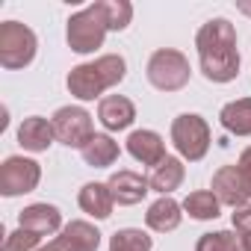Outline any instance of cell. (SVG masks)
<instances>
[{"instance_id":"6da1fadb","label":"cell","mask_w":251,"mask_h":251,"mask_svg":"<svg viewBox=\"0 0 251 251\" xmlns=\"http://www.w3.org/2000/svg\"><path fill=\"white\" fill-rule=\"evenodd\" d=\"M198 65L210 83H230L239 74V48H236V27L227 18H210L201 24L195 36Z\"/></svg>"},{"instance_id":"7a4b0ae2","label":"cell","mask_w":251,"mask_h":251,"mask_svg":"<svg viewBox=\"0 0 251 251\" xmlns=\"http://www.w3.org/2000/svg\"><path fill=\"white\" fill-rule=\"evenodd\" d=\"M124 77H127V62H124L121 53H103L98 56L95 62H83V65H74L68 71V92L77 98V100H95L100 98L106 89L118 86Z\"/></svg>"},{"instance_id":"3957f363","label":"cell","mask_w":251,"mask_h":251,"mask_svg":"<svg viewBox=\"0 0 251 251\" xmlns=\"http://www.w3.org/2000/svg\"><path fill=\"white\" fill-rule=\"evenodd\" d=\"M210 142H213L210 124L198 112H180L172 121V145L177 148L180 160H189V163L204 160L210 151Z\"/></svg>"},{"instance_id":"277c9868","label":"cell","mask_w":251,"mask_h":251,"mask_svg":"<svg viewBox=\"0 0 251 251\" xmlns=\"http://www.w3.org/2000/svg\"><path fill=\"white\" fill-rule=\"evenodd\" d=\"M36 50H39V39L27 24L21 21L0 24V65L6 71L27 68L36 59Z\"/></svg>"},{"instance_id":"5b68a950","label":"cell","mask_w":251,"mask_h":251,"mask_svg":"<svg viewBox=\"0 0 251 251\" xmlns=\"http://www.w3.org/2000/svg\"><path fill=\"white\" fill-rule=\"evenodd\" d=\"M145 74H148V83H151L154 89H160V92H180V89L189 83L192 68H189V59H186L180 50H175V48H160V50L151 53Z\"/></svg>"},{"instance_id":"8992f818","label":"cell","mask_w":251,"mask_h":251,"mask_svg":"<svg viewBox=\"0 0 251 251\" xmlns=\"http://www.w3.org/2000/svg\"><path fill=\"white\" fill-rule=\"evenodd\" d=\"M106 33H109V30H106V21H103L100 9H98L95 3H89L86 9L74 12V15L68 18V27H65L68 48H71L74 53H80V56L95 53V50L103 45Z\"/></svg>"},{"instance_id":"52a82bcc","label":"cell","mask_w":251,"mask_h":251,"mask_svg":"<svg viewBox=\"0 0 251 251\" xmlns=\"http://www.w3.org/2000/svg\"><path fill=\"white\" fill-rule=\"evenodd\" d=\"M53 133H56V142L68 145V148H77L83 151L86 142L95 136V124H92V115L83 109V106H59L53 112Z\"/></svg>"},{"instance_id":"ba28073f","label":"cell","mask_w":251,"mask_h":251,"mask_svg":"<svg viewBox=\"0 0 251 251\" xmlns=\"http://www.w3.org/2000/svg\"><path fill=\"white\" fill-rule=\"evenodd\" d=\"M39 180H42V166L30 157H6L0 166V195L6 198L33 192Z\"/></svg>"},{"instance_id":"9c48e42d","label":"cell","mask_w":251,"mask_h":251,"mask_svg":"<svg viewBox=\"0 0 251 251\" xmlns=\"http://www.w3.org/2000/svg\"><path fill=\"white\" fill-rule=\"evenodd\" d=\"M213 195L225 204V207H245L251 201V192L242 180V172L236 166H222L213 175Z\"/></svg>"},{"instance_id":"30bf717a","label":"cell","mask_w":251,"mask_h":251,"mask_svg":"<svg viewBox=\"0 0 251 251\" xmlns=\"http://www.w3.org/2000/svg\"><path fill=\"white\" fill-rule=\"evenodd\" d=\"M98 121L103 124V130L118 133V130H127L130 124L136 121V106L130 98L124 95H106L98 103Z\"/></svg>"},{"instance_id":"8fae6325","label":"cell","mask_w":251,"mask_h":251,"mask_svg":"<svg viewBox=\"0 0 251 251\" xmlns=\"http://www.w3.org/2000/svg\"><path fill=\"white\" fill-rule=\"evenodd\" d=\"M106 186H109V192H112L115 204H121V207H133V204H139V201L151 192L148 177H145V175H139V172H130V169L115 172V175L106 180Z\"/></svg>"},{"instance_id":"7c38bea8","label":"cell","mask_w":251,"mask_h":251,"mask_svg":"<svg viewBox=\"0 0 251 251\" xmlns=\"http://www.w3.org/2000/svg\"><path fill=\"white\" fill-rule=\"evenodd\" d=\"M18 227L33 230V233H39V236H50V233L62 230L65 225H62L59 207L42 201V204H30V207H24V210L18 213Z\"/></svg>"},{"instance_id":"4fadbf2b","label":"cell","mask_w":251,"mask_h":251,"mask_svg":"<svg viewBox=\"0 0 251 251\" xmlns=\"http://www.w3.org/2000/svg\"><path fill=\"white\" fill-rule=\"evenodd\" d=\"M127 154L142 163V166H160L169 154H166V142L157 130H133L127 136Z\"/></svg>"},{"instance_id":"5bb4252c","label":"cell","mask_w":251,"mask_h":251,"mask_svg":"<svg viewBox=\"0 0 251 251\" xmlns=\"http://www.w3.org/2000/svg\"><path fill=\"white\" fill-rule=\"evenodd\" d=\"M56 133H53V121L42 118V115H30L21 121L18 127V145L30 154H45L53 145Z\"/></svg>"},{"instance_id":"9a60e30c","label":"cell","mask_w":251,"mask_h":251,"mask_svg":"<svg viewBox=\"0 0 251 251\" xmlns=\"http://www.w3.org/2000/svg\"><path fill=\"white\" fill-rule=\"evenodd\" d=\"M180 222H183V204H177L172 195H160L145 213V225L154 233H172L180 227Z\"/></svg>"},{"instance_id":"2e32d148","label":"cell","mask_w":251,"mask_h":251,"mask_svg":"<svg viewBox=\"0 0 251 251\" xmlns=\"http://www.w3.org/2000/svg\"><path fill=\"white\" fill-rule=\"evenodd\" d=\"M77 204H80V210H83V213H89L92 219L103 222V219H109V216H112L115 198H112V192H109V186H106V183L92 180V183H86V186L80 189Z\"/></svg>"},{"instance_id":"e0dca14e","label":"cell","mask_w":251,"mask_h":251,"mask_svg":"<svg viewBox=\"0 0 251 251\" xmlns=\"http://www.w3.org/2000/svg\"><path fill=\"white\" fill-rule=\"evenodd\" d=\"M183 177H186V166H183V160H180V157H166L160 166L151 169L148 183H151L154 192H160V195H172L175 189H180Z\"/></svg>"},{"instance_id":"ac0fdd59","label":"cell","mask_w":251,"mask_h":251,"mask_svg":"<svg viewBox=\"0 0 251 251\" xmlns=\"http://www.w3.org/2000/svg\"><path fill=\"white\" fill-rule=\"evenodd\" d=\"M118 154H121V148H118V142H115L109 133H95V136L86 142V148L80 151L83 163L92 166V169H106V166H112V163L118 160Z\"/></svg>"},{"instance_id":"d6986e66","label":"cell","mask_w":251,"mask_h":251,"mask_svg":"<svg viewBox=\"0 0 251 251\" xmlns=\"http://www.w3.org/2000/svg\"><path fill=\"white\" fill-rule=\"evenodd\" d=\"M219 124L233 136H251V98H236L222 106Z\"/></svg>"},{"instance_id":"ffe728a7","label":"cell","mask_w":251,"mask_h":251,"mask_svg":"<svg viewBox=\"0 0 251 251\" xmlns=\"http://www.w3.org/2000/svg\"><path fill=\"white\" fill-rule=\"evenodd\" d=\"M59 236H62L74 251H98V245H100V230H98L92 222H83V219L68 222Z\"/></svg>"},{"instance_id":"44dd1931","label":"cell","mask_w":251,"mask_h":251,"mask_svg":"<svg viewBox=\"0 0 251 251\" xmlns=\"http://www.w3.org/2000/svg\"><path fill=\"white\" fill-rule=\"evenodd\" d=\"M183 213H189V219H195V222H210V219H219L222 201L213 195V189H195L186 195Z\"/></svg>"},{"instance_id":"7402d4cb","label":"cell","mask_w":251,"mask_h":251,"mask_svg":"<svg viewBox=\"0 0 251 251\" xmlns=\"http://www.w3.org/2000/svg\"><path fill=\"white\" fill-rule=\"evenodd\" d=\"M106 21V30L112 33H121V30H127L130 21H133V3L130 0H98L95 3Z\"/></svg>"},{"instance_id":"603a6c76","label":"cell","mask_w":251,"mask_h":251,"mask_svg":"<svg viewBox=\"0 0 251 251\" xmlns=\"http://www.w3.org/2000/svg\"><path fill=\"white\" fill-rule=\"evenodd\" d=\"M154 239L139 227H121L109 236V251H151Z\"/></svg>"},{"instance_id":"cb8c5ba5","label":"cell","mask_w":251,"mask_h":251,"mask_svg":"<svg viewBox=\"0 0 251 251\" xmlns=\"http://www.w3.org/2000/svg\"><path fill=\"white\" fill-rule=\"evenodd\" d=\"M195 251H245V242L236 230H213L198 236Z\"/></svg>"},{"instance_id":"d4e9b609","label":"cell","mask_w":251,"mask_h":251,"mask_svg":"<svg viewBox=\"0 0 251 251\" xmlns=\"http://www.w3.org/2000/svg\"><path fill=\"white\" fill-rule=\"evenodd\" d=\"M39 242H42L39 233L18 227V230L6 233V239H3V251H39V248H42Z\"/></svg>"},{"instance_id":"484cf974","label":"cell","mask_w":251,"mask_h":251,"mask_svg":"<svg viewBox=\"0 0 251 251\" xmlns=\"http://www.w3.org/2000/svg\"><path fill=\"white\" fill-rule=\"evenodd\" d=\"M230 225H233V230L245 239V236H251V204H245V207H236L233 213H230Z\"/></svg>"},{"instance_id":"4316f807","label":"cell","mask_w":251,"mask_h":251,"mask_svg":"<svg viewBox=\"0 0 251 251\" xmlns=\"http://www.w3.org/2000/svg\"><path fill=\"white\" fill-rule=\"evenodd\" d=\"M236 169L242 172V180H245V186H248V192H251V145L239 154V163H236Z\"/></svg>"},{"instance_id":"83f0119b","label":"cell","mask_w":251,"mask_h":251,"mask_svg":"<svg viewBox=\"0 0 251 251\" xmlns=\"http://www.w3.org/2000/svg\"><path fill=\"white\" fill-rule=\"evenodd\" d=\"M39 251H74V248H71V245H68L62 236H56V239H50L48 245H42Z\"/></svg>"},{"instance_id":"f1b7e54d","label":"cell","mask_w":251,"mask_h":251,"mask_svg":"<svg viewBox=\"0 0 251 251\" xmlns=\"http://www.w3.org/2000/svg\"><path fill=\"white\" fill-rule=\"evenodd\" d=\"M236 9L245 12V15H251V3H236Z\"/></svg>"},{"instance_id":"f546056e","label":"cell","mask_w":251,"mask_h":251,"mask_svg":"<svg viewBox=\"0 0 251 251\" xmlns=\"http://www.w3.org/2000/svg\"><path fill=\"white\" fill-rule=\"evenodd\" d=\"M242 242H245V251H251V236H245Z\"/></svg>"}]
</instances>
